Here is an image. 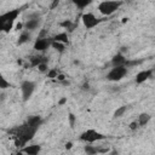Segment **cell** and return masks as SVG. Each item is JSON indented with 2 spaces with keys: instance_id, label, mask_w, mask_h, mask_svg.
<instances>
[{
  "instance_id": "1",
  "label": "cell",
  "mask_w": 155,
  "mask_h": 155,
  "mask_svg": "<svg viewBox=\"0 0 155 155\" xmlns=\"http://www.w3.org/2000/svg\"><path fill=\"white\" fill-rule=\"evenodd\" d=\"M19 12H21V10L15 8V10H10V11L2 13L0 16V29L2 31L8 33L13 27V22L19 16Z\"/></svg>"
},
{
  "instance_id": "2",
  "label": "cell",
  "mask_w": 155,
  "mask_h": 155,
  "mask_svg": "<svg viewBox=\"0 0 155 155\" xmlns=\"http://www.w3.org/2000/svg\"><path fill=\"white\" fill-rule=\"evenodd\" d=\"M121 5H122L121 1H102L98 5V10L103 16H110L116 10H119Z\"/></svg>"
},
{
  "instance_id": "3",
  "label": "cell",
  "mask_w": 155,
  "mask_h": 155,
  "mask_svg": "<svg viewBox=\"0 0 155 155\" xmlns=\"http://www.w3.org/2000/svg\"><path fill=\"white\" fill-rule=\"evenodd\" d=\"M104 138H105V136L103 133H101L96 130H92V128H90V130H87V131H85L80 134V140L85 142L86 144H91V143L102 140Z\"/></svg>"
},
{
  "instance_id": "4",
  "label": "cell",
  "mask_w": 155,
  "mask_h": 155,
  "mask_svg": "<svg viewBox=\"0 0 155 155\" xmlns=\"http://www.w3.org/2000/svg\"><path fill=\"white\" fill-rule=\"evenodd\" d=\"M127 74V67H114L107 74V79L109 81H120Z\"/></svg>"
},
{
  "instance_id": "5",
  "label": "cell",
  "mask_w": 155,
  "mask_h": 155,
  "mask_svg": "<svg viewBox=\"0 0 155 155\" xmlns=\"http://www.w3.org/2000/svg\"><path fill=\"white\" fill-rule=\"evenodd\" d=\"M34 91H35V82L34 81L25 80L21 84V93H22V98L24 102L31 97Z\"/></svg>"
},
{
  "instance_id": "6",
  "label": "cell",
  "mask_w": 155,
  "mask_h": 155,
  "mask_svg": "<svg viewBox=\"0 0 155 155\" xmlns=\"http://www.w3.org/2000/svg\"><path fill=\"white\" fill-rule=\"evenodd\" d=\"M81 21H82V23H84V25H85L86 29H92V28H94L96 25H98L99 22H101V19L97 18V17H96L93 13H91V12L84 13V15L81 16Z\"/></svg>"
},
{
  "instance_id": "7",
  "label": "cell",
  "mask_w": 155,
  "mask_h": 155,
  "mask_svg": "<svg viewBox=\"0 0 155 155\" xmlns=\"http://www.w3.org/2000/svg\"><path fill=\"white\" fill-rule=\"evenodd\" d=\"M53 39H50V38H38L35 40V44H34V48L36 51H45L46 48H48V46H51Z\"/></svg>"
},
{
  "instance_id": "8",
  "label": "cell",
  "mask_w": 155,
  "mask_h": 155,
  "mask_svg": "<svg viewBox=\"0 0 155 155\" xmlns=\"http://www.w3.org/2000/svg\"><path fill=\"white\" fill-rule=\"evenodd\" d=\"M153 74H154L153 69H144V70H140L139 73H137L134 81H136L137 85H140V84L145 82L147 80H149V79L153 76Z\"/></svg>"
},
{
  "instance_id": "9",
  "label": "cell",
  "mask_w": 155,
  "mask_h": 155,
  "mask_svg": "<svg viewBox=\"0 0 155 155\" xmlns=\"http://www.w3.org/2000/svg\"><path fill=\"white\" fill-rule=\"evenodd\" d=\"M111 65L114 67H127V59L122 53H116L111 58Z\"/></svg>"
},
{
  "instance_id": "10",
  "label": "cell",
  "mask_w": 155,
  "mask_h": 155,
  "mask_svg": "<svg viewBox=\"0 0 155 155\" xmlns=\"http://www.w3.org/2000/svg\"><path fill=\"white\" fill-rule=\"evenodd\" d=\"M40 150H41V147L40 145H38V144H30V145L23 147L21 151H23L27 155H39Z\"/></svg>"
},
{
  "instance_id": "11",
  "label": "cell",
  "mask_w": 155,
  "mask_h": 155,
  "mask_svg": "<svg viewBox=\"0 0 155 155\" xmlns=\"http://www.w3.org/2000/svg\"><path fill=\"white\" fill-rule=\"evenodd\" d=\"M39 24H40V19H39V18H30V19H28V21L24 23V27H25V29L29 31V30L36 29V28L39 27Z\"/></svg>"
},
{
  "instance_id": "12",
  "label": "cell",
  "mask_w": 155,
  "mask_h": 155,
  "mask_svg": "<svg viewBox=\"0 0 155 155\" xmlns=\"http://www.w3.org/2000/svg\"><path fill=\"white\" fill-rule=\"evenodd\" d=\"M52 39H53V41H57V42L68 44V34H67V31L58 33V34H57V35H54Z\"/></svg>"
},
{
  "instance_id": "13",
  "label": "cell",
  "mask_w": 155,
  "mask_h": 155,
  "mask_svg": "<svg viewBox=\"0 0 155 155\" xmlns=\"http://www.w3.org/2000/svg\"><path fill=\"white\" fill-rule=\"evenodd\" d=\"M150 119H151V116L148 114V113H142L139 116H138V124H139V126H145L149 121H150Z\"/></svg>"
},
{
  "instance_id": "14",
  "label": "cell",
  "mask_w": 155,
  "mask_h": 155,
  "mask_svg": "<svg viewBox=\"0 0 155 155\" xmlns=\"http://www.w3.org/2000/svg\"><path fill=\"white\" fill-rule=\"evenodd\" d=\"M41 122H42V120L40 116H30V117H28V121H27V124H29L30 126L36 127V128H39Z\"/></svg>"
},
{
  "instance_id": "15",
  "label": "cell",
  "mask_w": 155,
  "mask_h": 155,
  "mask_svg": "<svg viewBox=\"0 0 155 155\" xmlns=\"http://www.w3.org/2000/svg\"><path fill=\"white\" fill-rule=\"evenodd\" d=\"M29 40H30V33H29L28 30H24V31L21 33L17 44H18V45H23V44H25V42L29 41Z\"/></svg>"
},
{
  "instance_id": "16",
  "label": "cell",
  "mask_w": 155,
  "mask_h": 155,
  "mask_svg": "<svg viewBox=\"0 0 155 155\" xmlns=\"http://www.w3.org/2000/svg\"><path fill=\"white\" fill-rule=\"evenodd\" d=\"M84 151L86 153V155H96L98 154V149L93 145H90V144H86L84 147Z\"/></svg>"
},
{
  "instance_id": "17",
  "label": "cell",
  "mask_w": 155,
  "mask_h": 155,
  "mask_svg": "<svg viewBox=\"0 0 155 155\" xmlns=\"http://www.w3.org/2000/svg\"><path fill=\"white\" fill-rule=\"evenodd\" d=\"M51 46L56 50V51H58V52H63L64 50H65V44H62V42H57V41H52V44H51Z\"/></svg>"
},
{
  "instance_id": "18",
  "label": "cell",
  "mask_w": 155,
  "mask_h": 155,
  "mask_svg": "<svg viewBox=\"0 0 155 155\" xmlns=\"http://www.w3.org/2000/svg\"><path fill=\"white\" fill-rule=\"evenodd\" d=\"M126 110H127V107H126V105H122V107L117 108V109L115 110V113H114V117H120V116H122V115L126 113Z\"/></svg>"
},
{
  "instance_id": "19",
  "label": "cell",
  "mask_w": 155,
  "mask_h": 155,
  "mask_svg": "<svg viewBox=\"0 0 155 155\" xmlns=\"http://www.w3.org/2000/svg\"><path fill=\"white\" fill-rule=\"evenodd\" d=\"M74 4H75L79 8H84V7H86V6L90 4V1H88V0H84V1H81V0H75Z\"/></svg>"
},
{
  "instance_id": "20",
  "label": "cell",
  "mask_w": 155,
  "mask_h": 155,
  "mask_svg": "<svg viewBox=\"0 0 155 155\" xmlns=\"http://www.w3.org/2000/svg\"><path fill=\"white\" fill-rule=\"evenodd\" d=\"M61 27H64V28H67V29H69V30H73L74 29V24L70 22V21H64V22H62L61 23Z\"/></svg>"
},
{
  "instance_id": "21",
  "label": "cell",
  "mask_w": 155,
  "mask_h": 155,
  "mask_svg": "<svg viewBox=\"0 0 155 155\" xmlns=\"http://www.w3.org/2000/svg\"><path fill=\"white\" fill-rule=\"evenodd\" d=\"M38 69H39V71H41V73H48V67H47V63L46 62H44V63H41L39 67H38Z\"/></svg>"
},
{
  "instance_id": "22",
  "label": "cell",
  "mask_w": 155,
  "mask_h": 155,
  "mask_svg": "<svg viewBox=\"0 0 155 155\" xmlns=\"http://www.w3.org/2000/svg\"><path fill=\"white\" fill-rule=\"evenodd\" d=\"M0 81H1V85H0L1 90H5V88L10 87V82H7V81H6V79H5L4 76H1V78H0Z\"/></svg>"
},
{
  "instance_id": "23",
  "label": "cell",
  "mask_w": 155,
  "mask_h": 155,
  "mask_svg": "<svg viewBox=\"0 0 155 155\" xmlns=\"http://www.w3.org/2000/svg\"><path fill=\"white\" fill-rule=\"evenodd\" d=\"M68 120H69V126H70V127H74V125H75V121H76V117H75V115L70 113V114L68 115Z\"/></svg>"
},
{
  "instance_id": "24",
  "label": "cell",
  "mask_w": 155,
  "mask_h": 155,
  "mask_svg": "<svg viewBox=\"0 0 155 155\" xmlns=\"http://www.w3.org/2000/svg\"><path fill=\"white\" fill-rule=\"evenodd\" d=\"M58 75H59V74H58V71H57L56 69H51V70H48V73H47V76H48V78H52V79H53V78H57Z\"/></svg>"
},
{
  "instance_id": "25",
  "label": "cell",
  "mask_w": 155,
  "mask_h": 155,
  "mask_svg": "<svg viewBox=\"0 0 155 155\" xmlns=\"http://www.w3.org/2000/svg\"><path fill=\"white\" fill-rule=\"evenodd\" d=\"M138 127H139V124H138V121H132V122L130 124V128H131L132 131L137 130Z\"/></svg>"
},
{
  "instance_id": "26",
  "label": "cell",
  "mask_w": 155,
  "mask_h": 155,
  "mask_svg": "<svg viewBox=\"0 0 155 155\" xmlns=\"http://www.w3.org/2000/svg\"><path fill=\"white\" fill-rule=\"evenodd\" d=\"M64 79H65V76H64L63 74H59V75L57 76V80H58V81H64Z\"/></svg>"
},
{
  "instance_id": "27",
  "label": "cell",
  "mask_w": 155,
  "mask_h": 155,
  "mask_svg": "<svg viewBox=\"0 0 155 155\" xmlns=\"http://www.w3.org/2000/svg\"><path fill=\"white\" fill-rule=\"evenodd\" d=\"M22 28H23V23H17L16 29H17V30H22Z\"/></svg>"
},
{
  "instance_id": "28",
  "label": "cell",
  "mask_w": 155,
  "mask_h": 155,
  "mask_svg": "<svg viewBox=\"0 0 155 155\" xmlns=\"http://www.w3.org/2000/svg\"><path fill=\"white\" fill-rule=\"evenodd\" d=\"M71 147H73V143H71V142L65 143V149H71Z\"/></svg>"
},
{
  "instance_id": "29",
  "label": "cell",
  "mask_w": 155,
  "mask_h": 155,
  "mask_svg": "<svg viewBox=\"0 0 155 155\" xmlns=\"http://www.w3.org/2000/svg\"><path fill=\"white\" fill-rule=\"evenodd\" d=\"M65 102H67V98H62V99H61V101L58 102V104H59V105H63V104H64Z\"/></svg>"
},
{
  "instance_id": "30",
  "label": "cell",
  "mask_w": 155,
  "mask_h": 155,
  "mask_svg": "<svg viewBox=\"0 0 155 155\" xmlns=\"http://www.w3.org/2000/svg\"><path fill=\"white\" fill-rule=\"evenodd\" d=\"M117 154H119V153H117V150H113V151H111L109 155H117Z\"/></svg>"
},
{
  "instance_id": "31",
  "label": "cell",
  "mask_w": 155,
  "mask_h": 155,
  "mask_svg": "<svg viewBox=\"0 0 155 155\" xmlns=\"http://www.w3.org/2000/svg\"><path fill=\"white\" fill-rule=\"evenodd\" d=\"M16 155H27V154H24V153H23V151H19V153H17V154H16Z\"/></svg>"
},
{
  "instance_id": "32",
  "label": "cell",
  "mask_w": 155,
  "mask_h": 155,
  "mask_svg": "<svg viewBox=\"0 0 155 155\" xmlns=\"http://www.w3.org/2000/svg\"><path fill=\"white\" fill-rule=\"evenodd\" d=\"M153 71H154V74H155V67H154V68H153Z\"/></svg>"
}]
</instances>
